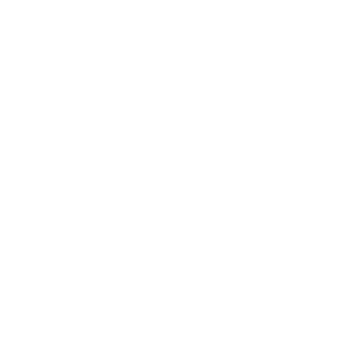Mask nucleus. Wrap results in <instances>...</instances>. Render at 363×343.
<instances>
[]
</instances>
